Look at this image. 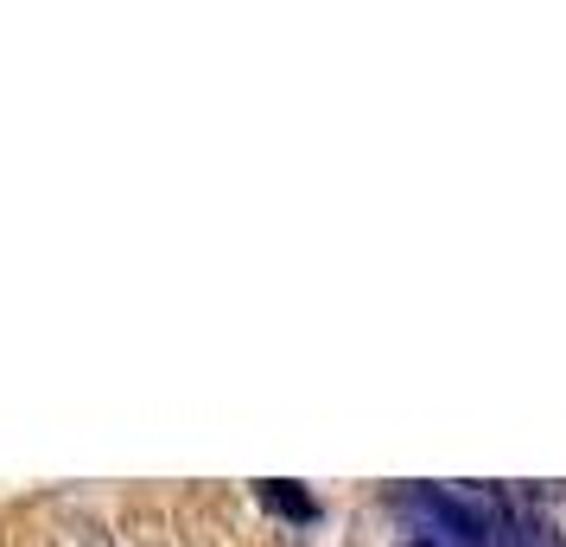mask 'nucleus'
<instances>
[{
    "label": "nucleus",
    "mask_w": 566,
    "mask_h": 547,
    "mask_svg": "<svg viewBox=\"0 0 566 547\" xmlns=\"http://www.w3.org/2000/svg\"><path fill=\"white\" fill-rule=\"evenodd\" d=\"M261 509H274V516H286V522H312V516H318V503H312L300 484H281V477H274V484H261Z\"/></svg>",
    "instance_id": "2"
},
{
    "label": "nucleus",
    "mask_w": 566,
    "mask_h": 547,
    "mask_svg": "<svg viewBox=\"0 0 566 547\" xmlns=\"http://www.w3.org/2000/svg\"><path fill=\"white\" fill-rule=\"evenodd\" d=\"M515 503H522V522H528L535 535H547L554 547H566V484H535V491H515Z\"/></svg>",
    "instance_id": "1"
}]
</instances>
